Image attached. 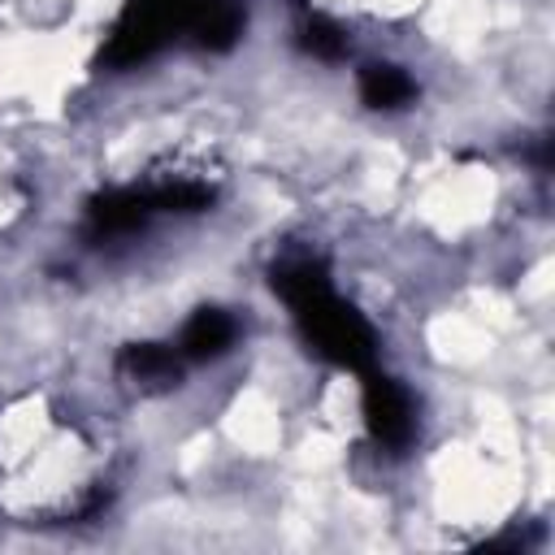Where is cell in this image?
I'll return each mask as SVG.
<instances>
[{
  "mask_svg": "<svg viewBox=\"0 0 555 555\" xmlns=\"http://www.w3.org/2000/svg\"><path fill=\"white\" fill-rule=\"evenodd\" d=\"M186 4L191 0H130L104 43V65L130 69L160 52L178 30H186Z\"/></svg>",
  "mask_w": 555,
  "mask_h": 555,
  "instance_id": "2",
  "label": "cell"
},
{
  "mask_svg": "<svg viewBox=\"0 0 555 555\" xmlns=\"http://www.w3.org/2000/svg\"><path fill=\"white\" fill-rule=\"evenodd\" d=\"M299 43H304V52H312L317 61H338V56L347 52V35H343L338 22H330V17H312V22H304Z\"/></svg>",
  "mask_w": 555,
  "mask_h": 555,
  "instance_id": "9",
  "label": "cell"
},
{
  "mask_svg": "<svg viewBox=\"0 0 555 555\" xmlns=\"http://www.w3.org/2000/svg\"><path fill=\"white\" fill-rule=\"evenodd\" d=\"M152 204H156V212H199L212 204V191L199 182H169V186L152 191Z\"/></svg>",
  "mask_w": 555,
  "mask_h": 555,
  "instance_id": "10",
  "label": "cell"
},
{
  "mask_svg": "<svg viewBox=\"0 0 555 555\" xmlns=\"http://www.w3.org/2000/svg\"><path fill=\"white\" fill-rule=\"evenodd\" d=\"M364 425L382 447H403L412 438V403L399 382L382 373L364 377Z\"/></svg>",
  "mask_w": 555,
  "mask_h": 555,
  "instance_id": "3",
  "label": "cell"
},
{
  "mask_svg": "<svg viewBox=\"0 0 555 555\" xmlns=\"http://www.w3.org/2000/svg\"><path fill=\"white\" fill-rule=\"evenodd\" d=\"M121 369L143 386H173L182 377V360L160 343H130L121 351Z\"/></svg>",
  "mask_w": 555,
  "mask_h": 555,
  "instance_id": "7",
  "label": "cell"
},
{
  "mask_svg": "<svg viewBox=\"0 0 555 555\" xmlns=\"http://www.w3.org/2000/svg\"><path fill=\"white\" fill-rule=\"evenodd\" d=\"M230 343H234V321L221 308H199L182 330V356L191 360H212L230 351Z\"/></svg>",
  "mask_w": 555,
  "mask_h": 555,
  "instance_id": "6",
  "label": "cell"
},
{
  "mask_svg": "<svg viewBox=\"0 0 555 555\" xmlns=\"http://www.w3.org/2000/svg\"><path fill=\"white\" fill-rule=\"evenodd\" d=\"M238 30H243V0H191L186 4V35L208 52L234 48Z\"/></svg>",
  "mask_w": 555,
  "mask_h": 555,
  "instance_id": "5",
  "label": "cell"
},
{
  "mask_svg": "<svg viewBox=\"0 0 555 555\" xmlns=\"http://www.w3.org/2000/svg\"><path fill=\"white\" fill-rule=\"evenodd\" d=\"M273 291L286 299V308L295 312V321L317 356H325L338 369H356V373L373 369V351H377L373 330L351 304H343L334 295L321 260H312V256L282 260L273 269Z\"/></svg>",
  "mask_w": 555,
  "mask_h": 555,
  "instance_id": "1",
  "label": "cell"
},
{
  "mask_svg": "<svg viewBox=\"0 0 555 555\" xmlns=\"http://www.w3.org/2000/svg\"><path fill=\"white\" fill-rule=\"evenodd\" d=\"M360 95L369 108H399L416 95V82L399 65H364L360 74Z\"/></svg>",
  "mask_w": 555,
  "mask_h": 555,
  "instance_id": "8",
  "label": "cell"
},
{
  "mask_svg": "<svg viewBox=\"0 0 555 555\" xmlns=\"http://www.w3.org/2000/svg\"><path fill=\"white\" fill-rule=\"evenodd\" d=\"M152 212H156L152 191H104V195H95L91 208H87V230H91L95 238L130 234V230H139Z\"/></svg>",
  "mask_w": 555,
  "mask_h": 555,
  "instance_id": "4",
  "label": "cell"
}]
</instances>
